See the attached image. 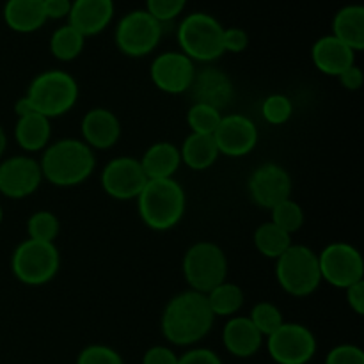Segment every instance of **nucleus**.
<instances>
[{
    "instance_id": "obj_38",
    "label": "nucleus",
    "mask_w": 364,
    "mask_h": 364,
    "mask_svg": "<svg viewBox=\"0 0 364 364\" xmlns=\"http://www.w3.org/2000/svg\"><path fill=\"white\" fill-rule=\"evenodd\" d=\"M249 46V34L240 27H228L223 32L224 53H242Z\"/></svg>"
},
{
    "instance_id": "obj_17",
    "label": "nucleus",
    "mask_w": 364,
    "mask_h": 364,
    "mask_svg": "<svg viewBox=\"0 0 364 364\" xmlns=\"http://www.w3.org/2000/svg\"><path fill=\"white\" fill-rule=\"evenodd\" d=\"M188 91L194 96V103H205L220 110L230 107L233 102L235 87L231 78L219 68H205L201 71H196L194 80Z\"/></svg>"
},
{
    "instance_id": "obj_46",
    "label": "nucleus",
    "mask_w": 364,
    "mask_h": 364,
    "mask_svg": "<svg viewBox=\"0 0 364 364\" xmlns=\"http://www.w3.org/2000/svg\"><path fill=\"white\" fill-rule=\"evenodd\" d=\"M4 220V210H2V205H0V224H2Z\"/></svg>"
},
{
    "instance_id": "obj_14",
    "label": "nucleus",
    "mask_w": 364,
    "mask_h": 364,
    "mask_svg": "<svg viewBox=\"0 0 364 364\" xmlns=\"http://www.w3.org/2000/svg\"><path fill=\"white\" fill-rule=\"evenodd\" d=\"M247 191L255 205L272 210L279 203L291 198V176L279 164H263L249 176Z\"/></svg>"
},
{
    "instance_id": "obj_1",
    "label": "nucleus",
    "mask_w": 364,
    "mask_h": 364,
    "mask_svg": "<svg viewBox=\"0 0 364 364\" xmlns=\"http://www.w3.org/2000/svg\"><path fill=\"white\" fill-rule=\"evenodd\" d=\"M215 316L206 295L187 290L174 295L166 304L160 320L164 338L176 347H192L208 336Z\"/></svg>"
},
{
    "instance_id": "obj_6",
    "label": "nucleus",
    "mask_w": 364,
    "mask_h": 364,
    "mask_svg": "<svg viewBox=\"0 0 364 364\" xmlns=\"http://www.w3.org/2000/svg\"><path fill=\"white\" fill-rule=\"evenodd\" d=\"M276 279L287 294L309 297L322 283L318 255L306 245L291 244L276 259Z\"/></svg>"
},
{
    "instance_id": "obj_29",
    "label": "nucleus",
    "mask_w": 364,
    "mask_h": 364,
    "mask_svg": "<svg viewBox=\"0 0 364 364\" xmlns=\"http://www.w3.org/2000/svg\"><path fill=\"white\" fill-rule=\"evenodd\" d=\"M84 45L85 38L70 23L60 25L50 38V52L57 60H63V63L77 59L84 50Z\"/></svg>"
},
{
    "instance_id": "obj_44",
    "label": "nucleus",
    "mask_w": 364,
    "mask_h": 364,
    "mask_svg": "<svg viewBox=\"0 0 364 364\" xmlns=\"http://www.w3.org/2000/svg\"><path fill=\"white\" fill-rule=\"evenodd\" d=\"M36 109L32 107L31 100L27 98V96H21V98L16 100V103H14V114H16V117H23V116H28V114H34Z\"/></svg>"
},
{
    "instance_id": "obj_30",
    "label": "nucleus",
    "mask_w": 364,
    "mask_h": 364,
    "mask_svg": "<svg viewBox=\"0 0 364 364\" xmlns=\"http://www.w3.org/2000/svg\"><path fill=\"white\" fill-rule=\"evenodd\" d=\"M220 119H223V112L205 103H192L187 112V124L191 128V134L213 135Z\"/></svg>"
},
{
    "instance_id": "obj_2",
    "label": "nucleus",
    "mask_w": 364,
    "mask_h": 364,
    "mask_svg": "<svg viewBox=\"0 0 364 364\" xmlns=\"http://www.w3.org/2000/svg\"><path fill=\"white\" fill-rule=\"evenodd\" d=\"M39 167L43 180H48L55 187H77L95 173L96 156L80 139H59L43 149Z\"/></svg>"
},
{
    "instance_id": "obj_40",
    "label": "nucleus",
    "mask_w": 364,
    "mask_h": 364,
    "mask_svg": "<svg viewBox=\"0 0 364 364\" xmlns=\"http://www.w3.org/2000/svg\"><path fill=\"white\" fill-rule=\"evenodd\" d=\"M142 364H178V354L173 348L155 345L144 352Z\"/></svg>"
},
{
    "instance_id": "obj_3",
    "label": "nucleus",
    "mask_w": 364,
    "mask_h": 364,
    "mask_svg": "<svg viewBox=\"0 0 364 364\" xmlns=\"http://www.w3.org/2000/svg\"><path fill=\"white\" fill-rule=\"evenodd\" d=\"M187 208L183 187L174 178L148 180L137 198L141 220L153 231H169L180 224Z\"/></svg>"
},
{
    "instance_id": "obj_5",
    "label": "nucleus",
    "mask_w": 364,
    "mask_h": 364,
    "mask_svg": "<svg viewBox=\"0 0 364 364\" xmlns=\"http://www.w3.org/2000/svg\"><path fill=\"white\" fill-rule=\"evenodd\" d=\"M36 112L48 119L64 116L78 100V84L68 71L46 70L31 82L27 91Z\"/></svg>"
},
{
    "instance_id": "obj_7",
    "label": "nucleus",
    "mask_w": 364,
    "mask_h": 364,
    "mask_svg": "<svg viewBox=\"0 0 364 364\" xmlns=\"http://www.w3.org/2000/svg\"><path fill=\"white\" fill-rule=\"evenodd\" d=\"M60 255L55 244L38 240L20 242L11 256V270L20 283L27 287H43L57 276Z\"/></svg>"
},
{
    "instance_id": "obj_16",
    "label": "nucleus",
    "mask_w": 364,
    "mask_h": 364,
    "mask_svg": "<svg viewBox=\"0 0 364 364\" xmlns=\"http://www.w3.org/2000/svg\"><path fill=\"white\" fill-rule=\"evenodd\" d=\"M258 128L251 117L244 114H223L219 127L213 132L219 153L230 159L249 155L258 144Z\"/></svg>"
},
{
    "instance_id": "obj_42",
    "label": "nucleus",
    "mask_w": 364,
    "mask_h": 364,
    "mask_svg": "<svg viewBox=\"0 0 364 364\" xmlns=\"http://www.w3.org/2000/svg\"><path fill=\"white\" fill-rule=\"evenodd\" d=\"M46 20H64L71 9V0H43Z\"/></svg>"
},
{
    "instance_id": "obj_39",
    "label": "nucleus",
    "mask_w": 364,
    "mask_h": 364,
    "mask_svg": "<svg viewBox=\"0 0 364 364\" xmlns=\"http://www.w3.org/2000/svg\"><path fill=\"white\" fill-rule=\"evenodd\" d=\"M178 364H223V359L210 348H191L178 355Z\"/></svg>"
},
{
    "instance_id": "obj_19",
    "label": "nucleus",
    "mask_w": 364,
    "mask_h": 364,
    "mask_svg": "<svg viewBox=\"0 0 364 364\" xmlns=\"http://www.w3.org/2000/svg\"><path fill=\"white\" fill-rule=\"evenodd\" d=\"M114 13V0H71L68 23L77 28L84 38H91L109 27Z\"/></svg>"
},
{
    "instance_id": "obj_36",
    "label": "nucleus",
    "mask_w": 364,
    "mask_h": 364,
    "mask_svg": "<svg viewBox=\"0 0 364 364\" xmlns=\"http://www.w3.org/2000/svg\"><path fill=\"white\" fill-rule=\"evenodd\" d=\"M187 0H146V11L160 23L173 21L183 13Z\"/></svg>"
},
{
    "instance_id": "obj_27",
    "label": "nucleus",
    "mask_w": 364,
    "mask_h": 364,
    "mask_svg": "<svg viewBox=\"0 0 364 364\" xmlns=\"http://www.w3.org/2000/svg\"><path fill=\"white\" fill-rule=\"evenodd\" d=\"M244 299L242 288L235 283H228V281L217 284L213 290L206 294V301H208V306L215 318L217 316H224V318L237 316V313L244 306Z\"/></svg>"
},
{
    "instance_id": "obj_31",
    "label": "nucleus",
    "mask_w": 364,
    "mask_h": 364,
    "mask_svg": "<svg viewBox=\"0 0 364 364\" xmlns=\"http://www.w3.org/2000/svg\"><path fill=\"white\" fill-rule=\"evenodd\" d=\"M59 219L48 210H39V212L32 213L27 220V235L31 240L53 244V240L59 237Z\"/></svg>"
},
{
    "instance_id": "obj_8",
    "label": "nucleus",
    "mask_w": 364,
    "mask_h": 364,
    "mask_svg": "<svg viewBox=\"0 0 364 364\" xmlns=\"http://www.w3.org/2000/svg\"><path fill=\"white\" fill-rule=\"evenodd\" d=\"M183 276L191 290L206 295L228 276V258L213 242H198L183 256Z\"/></svg>"
},
{
    "instance_id": "obj_43",
    "label": "nucleus",
    "mask_w": 364,
    "mask_h": 364,
    "mask_svg": "<svg viewBox=\"0 0 364 364\" xmlns=\"http://www.w3.org/2000/svg\"><path fill=\"white\" fill-rule=\"evenodd\" d=\"M347 304L350 306L352 311L355 315H363L364 313V279L359 283L352 284L347 290Z\"/></svg>"
},
{
    "instance_id": "obj_22",
    "label": "nucleus",
    "mask_w": 364,
    "mask_h": 364,
    "mask_svg": "<svg viewBox=\"0 0 364 364\" xmlns=\"http://www.w3.org/2000/svg\"><path fill=\"white\" fill-rule=\"evenodd\" d=\"M139 162L148 180H169L181 167L180 148L169 141L153 142Z\"/></svg>"
},
{
    "instance_id": "obj_35",
    "label": "nucleus",
    "mask_w": 364,
    "mask_h": 364,
    "mask_svg": "<svg viewBox=\"0 0 364 364\" xmlns=\"http://www.w3.org/2000/svg\"><path fill=\"white\" fill-rule=\"evenodd\" d=\"M77 364H124L117 350L107 345H89L82 348L77 358Z\"/></svg>"
},
{
    "instance_id": "obj_41",
    "label": "nucleus",
    "mask_w": 364,
    "mask_h": 364,
    "mask_svg": "<svg viewBox=\"0 0 364 364\" xmlns=\"http://www.w3.org/2000/svg\"><path fill=\"white\" fill-rule=\"evenodd\" d=\"M338 80H340L341 87H345L347 91H358V89L363 87V82H364L363 70L358 66V64H354V66H350L348 70H345L343 73L338 77Z\"/></svg>"
},
{
    "instance_id": "obj_25",
    "label": "nucleus",
    "mask_w": 364,
    "mask_h": 364,
    "mask_svg": "<svg viewBox=\"0 0 364 364\" xmlns=\"http://www.w3.org/2000/svg\"><path fill=\"white\" fill-rule=\"evenodd\" d=\"M52 139V124L48 117L34 112L18 117L14 124V141L25 153L43 151Z\"/></svg>"
},
{
    "instance_id": "obj_32",
    "label": "nucleus",
    "mask_w": 364,
    "mask_h": 364,
    "mask_svg": "<svg viewBox=\"0 0 364 364\" xmlns=\"http://www.w3.org/2000/svg\"><path fill=\"white\" fill-rule=\"evenodd\" d=\"M270 223H274L277 228L287 231L288 235H294L304 224V210L301 208L299 203H295L290 198L270 210Z\"/></svg>"
},
{
    "instance_id": "obj_18",
    "label": "nucleus",
    "mask_w": 364,
    "mask_h": 364,
    "mask_svg": "<svg viewBox=\"0 0 364 364\" xmlns=\"http://www.w3.org/2000/svg\"><path fill=\"white\" fill-rule=\"evenodd\" d=\"M82 141L95 149H110L121 137V123L116 114L103 107L87 110L80 123Z\"/></svg>"
},
{
    "instance_id": "obj_11",
    "label": "nucleus",
    "mask_w": 364,
    "mask_h": 364,
    "mask_svg": "<svg viewBox=\"0 0 364 364\" xmlns=\"http://www.w3.org/2000/svg\"><path fill=\"white\" fill-rule=\"evenodd\" d=\"M265 341L276 364H308L316 354L315 334L302 323L284 322Z\"/></svg>"
},
{
    "instance_id": "obj_45",
    "label": "nucleus",
    "mask_w": 364,
    "mask_h": 364,
    "mask_svg": "<svg viewBox=\"0 0 364 364\" xmlns=\"http://www.w3.org/2000/svg\"><path fill=\"white\" fill-rule=\"evenodd\" d=\"M6 149H7V135H6V130L2 128V124H0V159L4 156Z\"/></svg>"
},
{
    "instance_id": "obj_34",
    "label": "nucleus",
    "mask_w": 364,
    "mask_h": 364,
    "mask_svg": "<svg viewBox=\"0 0 364 364\" xmlns=\"http://www.w3.org/2000/svg\"><path fill=\"white\" fill-rule=\"evenodd\" d=\"M262 116L272 127H281L294 116V102L281 92L269 95L262 103Z\"/></svg>"
},
{
    "instance_id": "obj_9",
    "label": "nucleus",
    "mask_w": 364,
    "mask_h": 364,
    "mask_svg": "<svg viewBox=\"0 0 364 364\" xmlns=\"http://www.w3.org/2000/svg\"><path fill=\"white\" fill-rule=\"evenodd\" d=\"M164 27L146 9H135L124 14L114 32V41L127 57H146L159 46Z\"/></svg>"
},
{
    "instance_id": "obj_12",
    "label": "nucleus",
    "mask_w": 364,
    "mask_h": 364,
    "mask_svg": "<svg viewBox=\"0 0 364 364\" xmlns=\"http://www.w3.org/2000/svg\"><path fill=\"white\" fill-rule=\"evenodd\" d=\"M148 183L139 159L134 156H117L112 159L100 174V185L109 198L116 201L137 199L144 185Z\"/></svg>"
},
{
    "instance_id": "obj_24",
    "label": "nucleus",
    "mask_w": 364,
    "mask_h": 364,
    "mask_svg": "<svg viewBox=\"0 0 364 364\" xmlns=\"http://www.w3.org/2000/svg\"><path fill=\"white\" fill-rule=\"evenodd\" d=\"M334 38L354 50L355 53L364 48V7L361 4L343 6L333 18Z\"/></svg>"
},
{
    "instance_id": "obj_4",
    "label": "nucleus",
    "mask_w": 364,
    "mask_h": 364,
    "mask_svg": "<svg viewBox=\"0 0 364 364\" xmlns=\"http://www.w3.org/2000/svg\"><path fill=\"white\" fill-rule=\"evenodd\" d=\"M223 32V23L212 14L203 11L187 14L176 31L180 52L192 63H213L224 53Z\"/></svg>"
},
{
    "instance_id": "obj_26",
    "label": "nucleus",
    "mask_w": 364,
    "mask_h": 364,
    "mask_svg": "<svg viewBox=\"0 0 364 364\" xmlns=\"http://www.w3.org/2000/svg\"><path fill=\"white\" fill-rule=\"evenodd\" d=\"M181 164L192 171H206L217 162L220 156L213 135L191 134L180 148Z\"/></svg>"
},
{
    "instance_id": "obj_20",
    "label": "nucleus",
    "mask_w": 364,
    "mask_h": 364,
    "mask_svg": "<svg viewBox=\"0 0 364 364\" xmlns=\"http://www.w3.org/2000/svg\"><path fill=\"white\" fill-rule=\"evenodd\" d=\"M311 59L316 70L329 77H340L355 64V52L333 34L322 36L311 48Z\"/></svg>"
},
{
    "instance_id": "obj_28",
    "label": "nucleus",
    "mask_w": 364,
    "mask_h": 364,
    "mask_svg": "<svg viewBox=\"0 0 364 364\" xmlns=\"http://www.w3.org/2000/svg\"><path fill=\"white\" fill-rule=\"evenodd\" d=\"M291 242V235L277 228L274 223H263L255 231V245L262 256L269 259H277L287 251Z\"/></svg>"
},
{
    "instance_id": "obj_13",
    "label": "nucleus",
    "mask_w": 364,
    "mask_h": 364,
    "mask_svg": "<svg viewBox=\"0 0 364 364\" xmlns=\"http://www.w3.org/2000/svg\"><path fill=\"white\" fill-rule=\"evenodd\" d=\"M196 63H192L180 50H169L153 59L149 66V77L166 95H183L191 89L196 75Z\"/></svg>"
},
{
    "instance_id": "obj_10",
    "label": "nucleus",
    "mask_w": 364,
    "mask_h": 364,
    "mask_svg": "<svg viewBox=\"0 0 364 364\" xmlns=\"http://www.w3.org/2000/svg\"><path fill=\"white\" fill-rule=\"evenodd\" d=\"M320 276L323 283L340 290L364 279L363 256L347 242H333L318 252Z\"/></svg>"
},
{
    "instance_id": "obj_37",
    "label": "nucleus",
    "mask_w": 364,
    "mask_h": 364,
    "mask_svg": "<svg viewBox=\"0 0 364 364\" xmlns=\"http://www.w3.org/2000/svg\"><path fill=\"white\" fill-rule=\"evenodd\" d=\"M326 364H364V352L358 345H336L327 352Z\"/></svg>"
},
{
    "instance_id": "obj_23",
    "label": "nucleus",
    "mask_w": 364,
    "mask_h": 364,
    "mask_svg": "<svg viewBox=\"0 0 364 364\" xmlns=\"http://www.w3.org/2000/svg\"><path fill=\"white\" fill-rule=\"evenodd\" d=\"M7 27L20 34H31L46 23L43 0H7L2 9Z\"/></svg>"
},
{
    "instance_id": "obj_15",
    "label": "nucleus",
    "mask_w": 364,
    "mask_h": 364,
    "mask_svg": "<svg viewBox=\"0 0 364 364\" xmlns=\"http://www.w3.org/2000/svg\"><path fill=\"white\" fill-rule=\"evenodd\" d=\"M43 181L39 160L31 155H14L0 162V194L9 199H25Z\"/></svg>"
},
{
    "instance_id": "obj_33",
    "label": "nucleus",
    "mask_w": 364,
    "mask_h": 364,
    "mask_svg": "<svg viewBox=\"0 0 364 364\" xmlns=\"http://www.w3.org/2000/svg\"><path fill=\"white\" fill-rule=\"evenodd\" d=\"M249 320L255 323L256 329L259 331L263 338H269L270 334L276 333L281 326L284 323L283 313L272 302H258L255 308L251 309Z\"/></svg>"
},
{
    "instance_id": "obj_21",
    "label": "nucleus",
    "mask_w": 364,
    "mask_h": 364,
    "mask_svg": "<svg viewBox=\"0 0 364 364\" xmlns=\"http://www.w3.org/2000/svg\"><path fill=\"white\" fill-rule=\"evenodd\" d=\"M265 338L259 334L249 316H231L223 329L224 348L233 358L249 359L259 352Z\"/></svg>"
}]
</instances>
